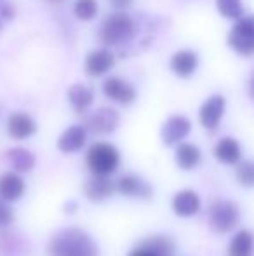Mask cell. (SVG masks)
<instances>
[{
    "label": "cell",
    "mask_w": 254,
    "mask_h": 256,
    "mask_svg": "<svg viewBox=\"0 0 254 256\" xmlns=\"http://www.w3.org/2000/svg\"><path fill=\"white\" fill-rule=\"evenodd\" d=\"M228 46L241 56L254 54V16H242L228 34Z\"/></svg>",
    "instance_id": "5"
},
{
    "label": "cell",
    "mask_w": 254,
    "mask_h": 256,
    "mask_svg": "<svg viewBox=\"0 0 254 256\" xmlns=\"http://www.w3.org/2000/svg\"><path fill=\"white\" fill-rule=\"evenodd\" d=\"M113 192H115V183H112L108 176L92 174V178H89L84 185L85 197L92 202H101V200L108 199Z\"/></svg>",
    "instance_id": "15"
},
{
    "label": "cell",
    "mask_w": 254,
    "mask_h": 256,
    "mask_svg": "<svg viewBox=\"0 0 254 256\" xmlns=\"http://www.w3.org/2000/svg\"><path fill=\"white\" fill-rule=\"evenodd\" d=\"M103 92L106 98L120 104H131L136 100V89L120 77H110L103 82Z\"/></svg>",
    "instance_id": "9"
},
{
    "label": "cell",
    "mask_w": 254,
    "mask_h": 256,
    "mask_svg": "<svg viewBox=\"0 0 254 256\" xmlns=\"http://www.w3.org/2000/svg\"><path fill=\"white\" fill-rule=\"evenodd\" d=\"M173 211L181 218H190L200 211V197L193 190H181L173 197Z\"/></svg>",
    "instance_id": "16"
},
{
    "label": "cell",
    "mask_w": 254,
    "mask_h": 256,
    "mask_svg": "<svg viewBox=\"0 0 254 256\" xmlns=\"http://www.w3.org/2000/svg\"><path fill=\"white\" fill-rule=\"evenodd\" d=\"M207 220H209V226L214 232L228 234L237 226L239 220H241V211L235 202L220 199L211 204Z\"/></svg>",
    "instance_id": "4"
},
{
    "label": "cell",
    "mask_w": 254,
    "mask_h": 256,
    "mask_svg": "<svg viewBox=\"0 0 254 256\" xmlns=\"http://www.w3.org/2000/svg\"><path fill=\"white\" fill-rule=\"evenodd\" d=\"M115 64V56L108 49H96L89 52L85 58L84 70L89 77H101L106 72H110Z\"/></svg>",
    "instance_id": "11"
},
{
    "label": "cell",
    "mask_w": 254,
    "mask_h": 256,
    "mask_svg": "<svg viewBox=\"0 0 254 256\" xmlns=\"http://www.w3.org/2000/svg\"><path fill=\"white\" fill-rule=\"evenodd\" d=\"M77 208H78V204L75 202V200H68L66 204H64V212H68V214H71V212H75L77 211Z\"/></svg>",
    "instance_id": "31"
},
{
    "label": "cell",
    "mask_w": 254,
    "mask_h": 256,
    "mask_svg": "<svg viewBox=\"0 0 254 256\" xmlns=\"http://www.w3.org/2000/svg\"><path fill=\"white\" fill-rule=\"evenodd\" d=\"M85 140H87L85 126H70L68 129H64L63 134L58 138V148L63 154H75L78 150H82V146L85 145Z\"/></svg>",
    "instance_id": "13"
},
{
    "label": "cell",
    "mask_w": 254,
    "mask_h": 256,
    "mask_svg": "<svg viewBox=\"0 0 254 256\" xmlns=\"http://www.w3.org/2000/svg\"><path fill=\"white\" fill-rule=\"evenodd\" d=\"M73 14L82 21H91L98 14V2L96 0H75Z\"/></svg>",
    "instance_id": "25"
},
{
    "label": "cell",
    "mask_w": 254,
    "mask_h": 256,
    "mask_svg": "<svg viewBox=\"0 0 254 256\" xmlns=\"http://www.w3.org/2000/svg\"><path fill=\"white\" fill-rule=\"evenodd\" d=\"M110 4H112L115 9H127L132 4V0H110Z\"/></svg>",
    "instance_id": "30"
},
{
    "label": "cell",
    "mask_w": 254,
    "mask_h": 256,
    "mask_svg": "<svg viewBox=\"0 0 254 256\" xmlns=\"http://www.w3.org/2000/svg\"><path fill=\"white\" fill-rule=\"evenodd\" d=\"M214 155L220 162L223 164H239L242 157V148L241 143L234 138H223L218 142V145L214 146Z\"/></svg>",
    "instance_id": "18"
},
{
    "label": "cell",
    "mask_w": 254,
    "mask_h": 256,
    "mask_svg": "<svg viewBox=\"0 0 254 256\" xmlns=\"http://www.w3.org/2000/svg\"><path fill=\"white\" fill-rule=\"evenodd\" d=\"M49 256H99V248L87 232L77 226H68L51 237Z\"/></svg>",
    "instance_id": "1"
},
{
    "label": "cell",
    "mask_w": 254,
    "mask_h": 256,
    "mask_svg": "<svg viewBox=\"0 0 254 256\" xmlns=\"http://www.w3.org/2000/svg\"><path fill=\"white\" fill-rule=\"evenodd\" d=\"M68 100L77 112H85L94 102V91L85 84H73L68 89Z\"/></svg>",
    "instance_id": "19"
},
{
    "label": "cell",
    "mask_w": 254,
    "mask_h": 256,
    "mask_svg": "<svg viewBox=\"0 0 254 256\" xmlns=\"http://www.w3.org/2000/svg\"><path fill=\"white\" fill-rule=\"evenodd\" d=\"M254 251V236L249 230H241L230 240L228 256H253Z\"/></svg>",
    "instance_id": "21"
},
{
    "label": "cell",
    "mask_w": 254,
    "mask_h": 256,
    "mask_svg": "<svg viewBox=\"0 0 254 256\" xmlns=\"http://www.w3.org/2000/svg\"><path fill=\"white\" fill-rule=\"evenodd\" d=\"M2 23H3V21H2V20H0V30H2Z\"/></svg>",
    "instance_id": "33"
},
{
    "label": "cell",
    "mask_w": 254,
    "mask_h": 256,
    "mask_svg": "<svg viewBox=\"0 0 254 256\" xmlns=\"http://www.w3.org/2000/svg\"><path fill=\"white\" fill-rule=\"evenodd\" d=\"M225 106H227V102L221 94H214L207 100L206 103L200 106L199 110V120L207 131H214V129L220 126L221 118H223L225 114Z\"/></svg>",
    "instance_id": "7"
},
{
    "label": "cell",
    "mask_w": 254,
    "mask_h": 256,
    "mask_svg": "<svg viewBox=\"0 0 254 256\" xmlns=\"http://www.w3.org/2000/svg\"><path fill=\"white\" fill-rule=\"evenodd\" d=\"M5 158H7V162L12 166V169L16 172H28V171H31L35 166V155L31 154L30 150L21 148V146L10 148L9 152L5 154Z\"/></svg>",
    "instance_id": "20"
},
{
    "label": "cell",
    "mask_w": 254,
    "mask_h": 256,
    "mask_svg": "<svg viewBox=\"0 0 254 256\" xmlns=\"http://www.w3.org/2000/svg\"><path fill=\"white\" fill-rule=\"evenodd\" d=\"M249 94H251L253 102H254V72L251 75V80H249Z\"/></svg>",
    "instance_id": "32"
},
{
    "label": "cell",
    "mask_w": 254,
    "mask_h": 256,
    "mask_svg": "<svg viewBox=\"0 0 254 256\" xmlns=\"http://www.w3.org/2000/svg\"><path fill=\"white\" fill-rule=\"evenodd\" d=\"M200 157L202 155H200L199 146L193 145V143H180L176 148V155H174L176 164L181 169H187V171H190V169L199 166Z\"/></svg>",
    "instance_id": "22"
},
{
    "label": "cell",
    "mask_w": 254,
    "mask_h": 256,
    "mask_svg": "<svg viewBox=\"0 0 254 256\" xmlns=\"http://www.w3.org/2000/svg\"><path fill=\"white\" fill-rule=\"evenodd\" d=\"M235 176H237V182L241 183L242 186L253 188L254 186V160L239 162Z\"/></svg>",
    "instance_id": "26"
},
{
    "label": "cell",
    "mask_w": 254,
    "mask_h": 256,
    "mask_svg": "<svg viewBox=\"0 0 254 256\" xmlns=\"http://www.w3.org/2000/svg\"><path fill=\"white\" fill-rule=\"evenodd\" d=\"M14 222V211L3 199H0V228L9 226Z\"/></svg>",
    "instance_id": "27"
},
{
    "label": "cell",
    "mask_w": 254,
    "mask_h": 256,
    "mask_svg": "<svg viewBox=\"0 0 254 256\" xmlns=\"http://www.w3.org/2000/svg\"><path fill=\"white\" fill-rule=\"evenodd\" d=\"M24 182L21 176L16 172H3L0 176V199L5 202H14V200L21 199L24 194Z\"/></svg>",
    "instance_id": "17"
},
{
    "label": "cell",
    "mask_w": 254,
    "mask_h": 256,
    "mask_svg": "<svg viewBox=\"0 0 254 256\" xmlns=\"http://www.w3.org/2000/svg\"><path fill=\"white\" fill-rule=\"evenodd\" d=\"M87 168L92 174L96 176H110L117 171L120 164V154L110 143H94L89 148L87 157Z\"/></svg>",
    "instance_id": "3"
},
{
    "label": "cell",
    "mask_w": 254,
    "mask_h": 256,
    "mask_svg": "<svg viewBox=\"0 0 254 256\" xmlns=\"http://www.w3.org/2000/svg\"><path fill=\"white\" fill-rule=\"evenodd\" d=\"M171 72L174 75L181 78L192 77L195 74L197 66H199V54L195 51H190V49H183V51H178L173 54L171 58Z\"/></svg>",
    "instance_id": "14"
},
{
    "label": "cell",
    "mask_w": 254,
    "mask_h": 256,
    "mask_svg": "<svg viewBox=\"0 0 254 256\" xmlns=\"http://www.w3.org/2000/svg\"><path fill=\"white\" fill-rule=\"evenodd\" d=\"M37 124L35 120L24 112H16L7 118V132L14 140H28L35 134Z\"/></svg>",
    "instance_id": "12"
},
{
    "label": "cell",
    "mask_w": 254,
    "mask_h": 256,
    "mask_svg": "<svg viewBox=\"0 0 254 256\" xmlns=\"http://www.w3.org/2000/svg\"><path fill=\"white\" fill-rule=\"evenodd\" d=\"M115 190L122 196L127 197H138V199H150L153 196V188L152 185L141 180L139 176L134 174H126L120 176L115 183Z\"/></svg>",
    "instance_id": "10"
},
{
    "label": "cell",
    "mask_w": 254,
    "mask_h": 256,
    "mask_svg": "<svg viewBox=\"0 0 254 256\" xmlns=\"http://www.w3.org/2000/svg\"><path fill=\"white\" fill-rule=\"evenodd\" d=\"M190 129H192V122L185 115H173V117H169L164 122L160 136H162V142L167 146H171L187 138Z\"/></svg>",
    "instance_id": "8"
},
{
    "label": "cell",
    "mask_w": 254,
    "mask_h": 256,
    "mask_svg": "<svg viewBox=\"0 0 254 256\" xmlns=\"http://www.w3.org/2000/svg\"><path fill=\"white\" fill-rule=\"evenodd\" d=\"M136 35L134 21L124 12H115L105 18L99 30V38L105 46H124Z\"/></svg>",
    "instance_id": "2"
},
{
    "label": "cell",
    "mask_w": 254,
    "mask_h": 256,
    "mask_svg": "<svg viewBox=\"0 0 254 256\" xmlns=\"http://www.w3.org/2000/svg\"><path fill=\"white\" fill-rule=\"evenodd\" d=\"M141 244L155 251L159 256H173L174 254V240L169 236H152L145 239Z\"/></svg>",
    "instance_id": "23"
},
{
    "label": "cell",
    "mask_w": 254,
    "mask_h": 256,
    "mask_svg": "<svg viewBox=\"0 0 254 256\" xmlns=\"http://www.w3.org/2000/svg\"><path fill=\"white\" fill-rule=\"evenodd\" d=\"M16 16V9H14V4L10 0H0V20L9 21Z\"/></svg>",
    "instance_id": "28"
},
{
    "label": "cell",
    "mask_w": 254,
    "mask_h": 256,
    "mask_svg": "<svg viewBox=\"0 0 254 256\" xmlns=\"http://www.w3.org/2000/svg\"><path fill=\"white\" fill-rule=\"evenodd\" d=\"M127 256H159V254H157L155 251L150 250V248H146L145 244H139V246L134 248Z\"/></svg>",
    "instance_id": "29"
},
{
    "label": "cell",
    "mask_w": 254,
    "mask_h": 256,
    "mask_svg": "<svg viewBox=\"0 0 254 256\" xmlns=\"http://www.w3.org/2000/svg\"><path fill=\"white\" fill-rule=\"evenodd\" d=\"M119 112L110 106H101L87 117L85 129L94 132V134H110L119 128Z\"/></svg>",
    "instance_id": "6"
},
{
    "label": "cell",
    "mask_w": 254,
    "mask_h": 256,
    "mask_svg": "<svg viewBox=\"0 0 254 256\" xmlns=\"http://www.w3.org/2000/svg\"><path fill=\"white\" fill-rule=\"evenodd\" d=\"M216 7L221 16L227 20H241L244 16L242 0H216Z\"/></svg>",
    "instance_id": "24"
}]
</instances>
